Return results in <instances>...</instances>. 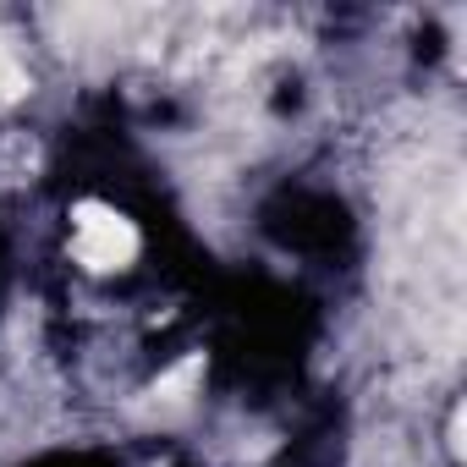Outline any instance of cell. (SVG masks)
<instances>
[{
    "label": "cell",
    "instance_id": "cell-1",
    "mask_svg": "<svg viewBox=\"0 0 467 467\" xmlns=\"http://www.w3.org/2000/svg\"><path fill=\"white\" fill-rule=\"evenodd\" d=\"M72 254H78V265L83 270H121L132 254H138V231H132V220L127 214H116V209H105V203H78L72 209Z\"/></svg>",
    "mask_w": 467,
    "mask_h": 467
}]
</instances>
